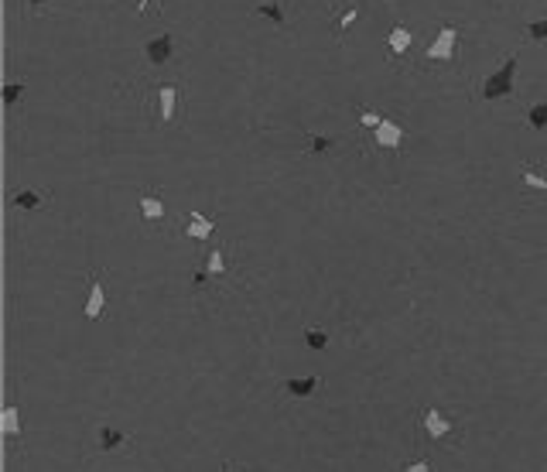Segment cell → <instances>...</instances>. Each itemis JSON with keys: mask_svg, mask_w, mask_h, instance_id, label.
Listing matches in <instances>:
<instances>
[{"mask_svg": "<svg viewBox=\"0 0 547 472\" xmlns=\"http://www.w3.org/2000/svg\"><path fill=\"white\" fill-rule=\"evenodd\" d=\"M386 45H390V55H393V59L407 55V52H411V45H414V34H411V28H404V24H393V28H390V38H386Z\"/></svg>", "mask_w": 547, "mask_h": 472, "instance_id": "cell-10", "label": "cell"}, {"mask_svg": "<svg viewBox=\"0 0 547 472\" xmlns=\"http://www.w3.org/2000/svg\"><path fill=\"white\" fill-rule=\"evenodd\" d=\"M175 106H178V86H172V83L158 86V116L165 123H175Z\"/></svg>", "mask_w": 547, "mask_h": 472, "instance_id": "cell-9", "label": "cell"}, {"mask_svg": "<svg viewBox=\"0 0 547 472\" xmlns=\"http://www.w3.org/2000/svg\"><path fill=\"white\" fill-rule=\"evenodd\" d=\"M226 250H229V247H219V250H212V254L205 257V271L212 274V281H223V278H226V267H229Z\"/></svg>", "mask_w": 547, "mask_h": 472, "instance_id": "cell-14", "label": "cell"}, {"mask_svg": "<svg viewBox=\"0 0 547 472\" xmlns=\"http://www.w3.org/2000/svg\"><path fill=\"white\" fill-rule=\"evenodd\" d=\"M356 21H360V7H356V3H349V7L342 10V17H339V24H336V38L342 41V38H346V31H349V28H353Z\"/></svg>", "mask_w": 547, "mask_h": 472, "instance_id": "cell-20", "label": "cell"}, {"mask_svg": "<svg viewBox=\"0 0 547 472\" xmlns=\"http://www.w3.org/2000/svg\"><path fill=\"white\" fill-rule=\"evenodd\" d=\"M318 383H322V380H318V377L284 380V383H280V390H284V393H291V397H311V393L318 390Z\"/></svg>", "mask_w": 547, "mask_h": 472, "instance_id": "cell-12", "label": "cell"}, {"mask_svg": "<svg viewBox=\"0 0 547 472\" xmlns=\"http://www.w3.org/2000/svg\"><path fill=\"white\" fill-rule=\"evenodd\" d=\"M305 346H308L311 353L329 349V332H325V329H318V325H308V329H305Z\"/></svg>", "mask_w": 547, "mask_h": 472, "instance_id": "cell-17", "label": "cell"}, {"mask_svg": "<svg viewBox=\"0 0 547 472\" xmlns=\"http://www.w3.org/2000/svg\"><path fill=\"white\" fill-rule=\"evenodd\" d=\"M144 59H147L151 65H168V62L175 59V38H172V34H154V38H147Z\"/></svg>", "mask_w": 547, "mask_h": 472, "instance_id": "cell-4", "label": "cell"}, {"mask_svg": "<svg viewBox=\"0 0 547 472\" xmlns=\"http://www.w3.org/2000/svg\"><path fill=\"white\" fill-rule=\"evenodd\" d=\"M24 90H28V83H24V79H17V83H7V86H3V103H7V106H14V103L21 99V93H24Z\"/></svg>", "mask_w": 547, "mask_h": 472, "instance_id": "cell-22", "label": "cell"}, {"mask_svg": "<svg viewBox=\"0 0 547 472\" xmlns=\"http://www.w3.org/2000/svg\"><path fill=\"white\" fill-rule=\"evenodd\" d=\"M458 52V28L455 24H442L435 41L428 45V59L431 62H452Z\"/></svg>", "mask_w": 547, "mask_h": 472, "instance_id": "cell-2", "label": "cell"}, {"mask_svg": "<svg viewBox=\"0 0 547 472\" xmlns=\"http://www.w3.org/2000/svg\"><path fill=\"white\" fill-rule=\"evenodd\" d=\"M404 472H431V466H428V462L421 459V462H411V466H407Z\"/></svg>", "mask_w": 547, "mask_h": 472, "instance_id": "cell-26", "label": "cell"}, {"mask_svg": "<svg viewBox=\"0 0 547 472\" xmlns=\"http://www.w3.org/2000/svg\"><path fill=\"white\" fill-rule=\"evenodd\" d=\"M527 127L530 130H547V103H530L527 106Z\"/></svg>", "mask_w": 547, "mask_h": 472, "instance_id": "cell-18", "label": "cell"}, {"mask_svg": "<svg viewBox=\"0 0 547 472\" xmlns=\"http://www.w3.org/2000/svg\"><path fill=\"white\" fill-rule=\"evenodd\" d=\"M517 62H520V55H517V52H513V55H506V59L499 62V69H496V72H489V76L482 79L479 96H482V99H510V96L517 93V86H513Z\"/></svg>", "mask_w": 547, "mask_h": 472, "instance_id": "cell-1", "label": "cell"}, {"mask_svg": "<svg viewBox=\"0 0 547 472\" xmlns=\"http://www.w3.org/2000/svg\"><path fill=\"white\" fill-rule=\"evenodd\" d=\"M137 209H141V219H144L147 226H154V223L165 219V198H161L158 192H141V195H137Z\"/></svg>", "mask_w": 547, "mask_h": 472, "instance_id": "cell-5", "label": "cell"}, {"mask_svg": "<svg viewBox=\"0 0 547 472\" xmlns=\"http://www.w3.org/2000/svg\"><path fill=\"white\" fill-rule=\"evenodd\" d=\"M10 202H14L17 209H41V205H45V195L34 189H21V192H14Z\"/></svg>", "mask_w": 547, "mask_h": 472, "instance_id": "cell-16", "label": "cell"}, {"mask_svg": "<svg viewBox=\"0 0 547 472\" xmlns=\"http://www.w3.org/2000/svg\"><path fill=\"white\" fill-rule=\"evenodd\" d=\"M185 233H188L192 240H209V236L216 233V219H209L205 212L192 209V212H185Z\"/></svg>", "mask_w": 547, "mask_h": 472, "instance_id": "cell-7", "label": "cell"}, {"mask_svg": "<svg viewBox=\"0 0 547 472\" xmlns=\"http://www.w3.org/2000/svg\"><path fill=\"white\" fill-rule=\"evenodd\" d=\"M520 178H524V185L527 189H537V192H547V178L534 168V165H520Z\"/></svg>", "mask_w": 547, "mask_h": 472, "instance_id": "cell-19", "label": "cell"}, {"mask_svg": "<svg viewBox=\"0 0 547 472\" xmlns=\"http://www.w3.org/2000/svg\"><path fill=\"white\" fill-rule=\"evenodd\" d=\"M127 431H120V428H113V424H103L99 431H96V445H99V452H120L123 445H127Z\"/></svg>", "mask_w": 547, "mask_h": 472, "instance_id": "cell-8", "label": "cell"}, {"mask_svg": "<svg viewBox=\"0 0 547 472\" xmlns=\"http://www.w3.org/2000/svg\"><path fill=\"white\" fill-rule=\"evenodd\" d=\"M0 431H3L7 438L21 435V407H17V404H7V407L0 411Z\"/></svg>", "mask_w": 547, "mask_h": 472, "instance_id": "cell-13", "label": "cell"}, {"mask_svg": "<svg viewBox=\"0 0 547 472\" xmlns=\"http://www.w3.org/2000/svg\"><path fill=\"white\" fill-rule=\"evenodd\" d=\"M524 34H527L530 41H547V17H541V21H530V24H524Z\"/></svg>", "mask_w": 547, "mask_h": 472, "instance_id": "cell-21", "label": "cell"}, {"mask_svg": "<svg viewBox=\"0 0 547 472\" xmlns=\"http://www.w3.org/2000/svg\"><path fill=\"white\" fill-rule=\"evenodd\" d=\"M452 428H455V424H452L438 407H428V411H424V431H428L431 438H445V435H452Z\"/></svg>", "mask_w": 547, "mask_h": 472, "instance_id": "cell-11", "label": "cell"}, {"mask_svg": "<svg viewBox=\"0 0 547 472\" xmlns=\"http://www.w3.org/2000/svg\"><path fill=\"white\" fill-rule=\"evenodd\" d=\"M404 144V127L390 116H383V123L376 127V147H386V151H400Z\"/></svg>", "mask_w": 547, "mask_h": 472, "instance_id": "cell-6", "label": "cell"}, {"mask_svg": "<svg viewBox=\"0 0 547 472\" xmlns=\"http://www.w3.org/2000/svg\"><path fill=\"white\" fill-rule=\"evenodd\" d=\"M223 472H243V469H240V466H233V462H226V466H223Z\"/></svg>", "mask_w": 547, "mask_h": 472, "instance_id": "cell-27", "label": "cell"}, {"mask_svg": "<svg viewBox=\"0 0 547 472\" xmlns=\"http://www.w3.org/2000/svg\"><path fill=\"white\" fill-rule=\"evenodd\" d=\"M48 3H55V0H24V14H41Z\"/></svg>", "mask_w": 547, "mask_h": 472, "instance_id": "cell-25", "label": "cell"}, {"mask_svg": "<svg viewBox=\"0 0 547 472\" xmlns=\"http://www.w3.org/2000/svg\"><path fill=\"white\" fill-rule=\"evenodd\" d=\"M137 10L144 14V10H147V0H137Z\"/></svg>", "mask_w": 547, "mask_h": 472, "instance_id": "cell-28", "label": "cell"}, {"mask_svg": "<svg viewBox=\"0 0 547 472\" xmlns=\"http://www.w3.org/2000/svg\"><path fill=\"white\" fill-rule=\"evenodd\" d=\"M90 294H86V305H83V311H86V318H99L103 315V308H106V291H103V271L99 267H92L90 271Z\"/></svg>", "mask_w": 547, "mask_h": 472, "instance_id": "cell-3", "label": "cell"}, {"mask_svg": "<svg viewBox=\"0 0 547 472\" xmlns=\"http://www.w3.org/2000/svg\"><path fill=\"white\" fill-rule=\"evenodd\" d=\"M254 14H260V17L274 21L277 28H284V24H287V17H284V7H280L277 0H260V3L254 7Z\"/></svg>", "mask_w": 547, "mask_h": 472, "instance_id": "cell-15", "label": "cell"}, {"mask_svg": "<svg viewBox=\"0 0 547 472\" xmlns=\"http://www.w3.org/2000/svg\"><path fill=\"white\" fill-rule=\"evenodd\" d=\"M305 141H308V151H315V154H325L332 147V141L322 137V134H305Z\"/></svg>", "mask_w": 547, "mask_h": 472, "instance_id": "cell-23", "label": "cell"}, {"mask_svg": "<svg viewBox=\"0 0 547 472\" xmlns=\"http://www.w3.org/2000/svg\"><path fill=\"white\" fill-rule=\"evenodd\" d=\"M360 123H363V127H369V130L376 134V127L383 123V116H380V113H373V110H366V106H360Z\"/></svg>", "mask_w": 547, "mask_h": 472, "instance_id": "cell-24", "label": "cell"}]
</instances>
